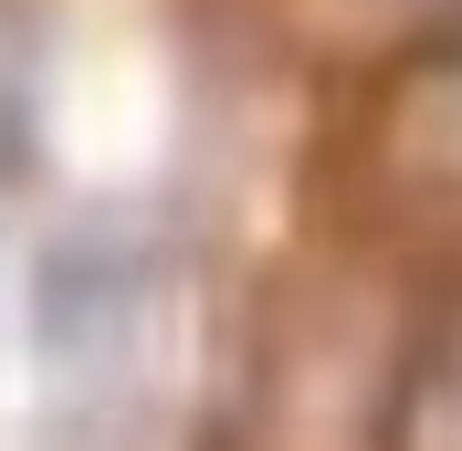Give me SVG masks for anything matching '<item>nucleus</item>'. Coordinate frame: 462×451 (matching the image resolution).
I'll list each match as a JSON object with an SVG mask.
<instances>
[{
  "mask_svg": "<svg viewBox=\"0 0 462 451\" xmlns=\"http://www.w3.org/2000/svg\"><path fill=\"white\" fill-rule=\"evenodd\" d=\"M158 273H169V253H158V231H147L137 210H85V221H63L53 242H42V262H32V346L63 357V367L106 357V346L147 315Z\"/></svg>",
  "mask_w": 462,
  "mask_h": 451,
  "instance_id": "nucleus-1",
  "label": "nucleus"
},
{
  "mask_svg": "<svg viewBox=\"0 0 462 451\" xmlns=\"http://www.w3.org/2000/svg\"><path fill=\"white\" fill-rule=\"evenodd\" d=\"M22 169H32V115H22V95L0 85V189H11Z\"/></svg>",
  "mask_w": 462,
  "mask_h": 451,
  "instance_id": "nucleus-2",
  "label": "nucleus"
}]
</instances>
